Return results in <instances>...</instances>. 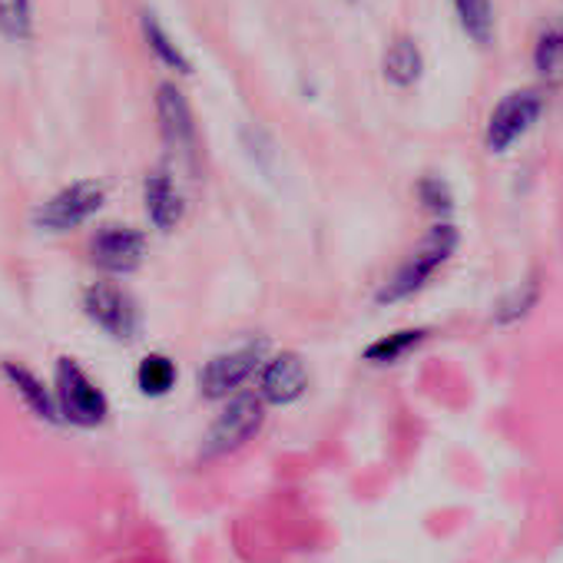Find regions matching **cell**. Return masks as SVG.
<instances>
[{
  "label": "cell",
  "instance_id": "1",
  "mask_svg": "<svg viewBox=\"0 0 563 563\" xmlns=\"http://www.w3.org/2000/svg\"><path fill=\"white\" fill-rule=\"evenodd\" d=\"M461 245V232L448 222V219H438L415 245V252L388 275V282L378 289L375 302L378 306H398V302H408L415 299L428 282L438 275V268L457 252Z\"/></svg>",
  "mask_w": 563,
  "mask_h": 563
},
{
  "label": "cell",
  "instance_id": "2",
  "mask_svg": "<svg viewBox=\"0 0 563 563\" xmlns=\"http://www.w3.org/2000/svg\"><path fill=\"white\" fill-rule=\"evenodd\" d=\"M54 401L64 424L74 428H100L110 418V401L103 388L84 372L77 358H57L54 365Z\"/></svg>",
  "mask_w": 563,
  "mask_h": 563
},
{
  "label": "cell",
  "instance_id": "3",
  "mask_svg": "<svg viewBox=\"0 0 563 563\" xmlns=\"http://www.w3.org/2000/svg\"><path fill=\"white\" fill-rule=\"evenodd\" d=\"M265 421V401L252 391H235L229 395L225 408L216 415V421L206 428L202 444H199V457L202 461H219L235 454L239 448H245Z\"/></svg>",
  "mask_w": 563,
  "mask_h": 563
},
{
  "label": "cell",
  "instance_id": "4",
  "mask_svg": "<svg viewBox=\"0 0 563 563\" xmlns=\"http://www.w3.org/2000/svg\"><path fill=\"white\" fill-rule=\"evenodd\" d=\"M84 316L110 339L117 342H133L140 335V325H143V312H140V302L120 286L113 275H103V278H93L90 286L84 289Z\"/></svg>",
  "mask_w": 563,
  "mask_h": 563
},
{
  "label": "cell",
  "instance_id": "5",
  "mask_svg": "<svg viewBox=\"0 0 563 563\" xmlns=\"http://www.w3.org/2000/svg\"><path fill=\"white\" fill-rule=\"evenodd\" d=\"M103 202H107V186L100 179H77L37 206L34 225L47 235H64L80 229L87 219H93L103 209Z\"/></svg>",
  "mask_w": 563,
  "mask_h": 563
},
{
  "label": "cell",
  "instance_id": "6",
  "mask_svg": "<svg viewBox=\"0 0 563 563\" xmlns=\"http://www.w3.org/2000/svg\"><path fill=\"white\" fill-rule=\"evenodd\" d=\"M543 117V97L540 90H510L507 97H500L487 117V126H484V146L487 153L500 156V153H510Z\"/></svg>",
  "mask_w": 563,
  "mask_h": 563
},
{
  "label": "cell",
  "instance_id": "7",
  "mask_svg": "<svg viewBox=\"0 0 563 563\" xmlns=\"http://www.w3.org/2000/svg\"><path fill=\"white\" fill-rule=\"evenodd\" d=\"M153 103H156V123H159V133H163V143H166L169 156H176L179 163L196 169V163H199V133H196V120H192L186 93L179 90V84L163 80L156 87Z\"/></svg>",
  "mask_w": 563,
  "mask_h": 563
},
{
  "label": "cell",
  "instance_id": "8",
  "mask_svg": "<svg viewBox=\"0 0 563 563\" xmlns=\"http://www.w3.org/2000/svg\"><path fill=\"white\" fill-rule=\"evenodd\" d=\"M262 362H265V342L262 339L245 342V345H239L232 352H222V355L209 358L202 365V372H199V391H202V398L222 401V398L242 391V385L252 375H258Z\"/></svg>",
  "mask_w": 563,
  "mask_h": 563
},
{
  "label": "cell",
  "instance_id": "9",
  "mask_svg": "<svg viewBox=\"0 0 563 563\" xmlns=\"http://www.w3.org/2000/svg\"><path fill=\"white\" fill-rule=\"evenodd\" d=\"M146 232L136 225H103L93 239H90V265L100 275H130L143 265L146 258Z\"/></svg>",
  "mask_w": 563,
  "mask_h": 563
},
{
  "label": "cell",
  "instance_id": "10",
  "mask_svg": "<svg viewBox=\"0 0 563 563\" xmlns=\"http://www.w3.org/2000/svg\"><path fill=\"white\" fill-rule=\"evenodd\" d=\"M309 391V365L296 352H278L258 368V398L272 408L296 405Z\"/></svg>",
  "mask_w": 563,
  "mask_h": 563
},
{
  "label": "cell",
  "instance_id": "11",
  "mask_svg": "<svg viewBox=\"0 0 563 563\" xmlns=\"http://www.w3.org/2000/svg\"><path fill=\"white\" fill-rule=\"evenodd\" d=\"M143 206H146V216L150 222L159 229V232H169L183 222L186 216V196L173 176L169 166H156L146 173V183H143Z\"/></svg>",
  "mask_w": 563,
  "mask_h": 563
},
{
  "label": "cell",
  "instance_id": "12",
  "mask_svg": "<svg viewBox=\"0 0 563 563\" xmlns=\"http://www.w3.org/2000/svg\"><path fill=\"white\" fill-rule=\"evenodd\" d=\"M0 378H4L14 388V395L24 401V408L34 418H41L47 424H64L60 421V411H57V401H54V391L41 382L37 372H31L21 362H0Z\"/></svg>",
  "mask_w": 563,
  "mask_h": 563
},
{
  "label": "cell",
  "instance_id": "13",
  "mask_svg": "<svg viewBox=\"0 0 563 563\" xmlns=\"http://www.w3.org/2000/svg\"><path fill=\"white\" fill-rule=\"evenodd\" d=\"M382 74L395 90H411L424 74V54H421L418 41L408 34H398L382 57Z\"/></svg>",
  "mask_w": 563,
  "mask_h": 563
},
{
  "label": "cell",
  "instance_id": "14",
  "mask_svg": "<svg viewBox=\"0 0 563 563\" xmlns=\"http://www.w3.org/2000/svg\"><path fill=\"white\" fill-rule=\"evenodd\" d=\"M140 34H143V41H146L150 54H153L163 67H169V70H173V74H179V77H189V74H192L189 57H186V54H183V47L169 37L166 24H163L153 11H143V14H140Z\"/></svg>",
  "mask_w": 563,
  "mask_h": 563
},
{
  "label": "cell",
  "instance_id": "15",
  "mask_svg": "<svg viewBox=\"0 0 563 563\" xmlns=\"http://www.w3.org/2000/svg\"><path fill=\"white\" fill-rule=\"evenodd\" d=\"M533 70L543 84H563V18L540 31L533 44Z\"/></svg>",
  "mask_w": 563,
  "mask_h": 563
},
{
  "label": "cell",
  "instance_id": "16",
  "mask_svg": "<svg viewBox=\"0 0 563 563\" xmlns=\"http://www.w3.org/2000/svg\"><path fill=\"white\" fill-rule=\"evenodd\" d=\"M540 299V275L530 272L527 278H520L510 292H504L497 299V309H494V325H514V322H523L530 316V309L537 306Z\"/></svg>",
  "mask_w": 563,
  "mask_h": 563
},
{
  "label": "cell",
  "instance_id": "17",
  "mask_svg": "<svg viewBox=\"0 0 563 563\" xmlns=\"http://www.w3.org/2000/svg\"><path fill=\"white\" fill-rule=\"evenodd\" d=\"M424 342H428V329H398V332H388V335L375 339L362 352V358L372 362V365H395L405 355H411L415 349H421Z\"/></svg>",
  "mask_w": 563,
  "mask_h": 563
},
{
  "label": "cell",
  "instance_id": "18",
  "mask_svg": "<svg viewBox=\"0 0 563 563\" xmlns=\"http://www.w3.org/2000/svg\"><path fill=\"white\" fill-rule=\"evenodd\" d=\"M451 8L467 41H474L477 47H487L494 41V0H451Z\"/></svg>",
  "mask_w": 563,
  "mask_h": 563
},
{
  "label": "cell",
  "instance_id": "19",
  "mask_svg": "<svg viewBox=\"0 0 563 563\" xmlns=\"http://www.w3.org/2000/svg\"><path fill=\"white\" fill-rule=\"evenodd\" d=\"M176 378H179V368L169 355L163 352H150L143 355V362L136 365V388L146 395V398H163L176 388Z\"/></svg>",
  "mask_w": 563,
  "mask_h": 563
},
{
  "label": "cell",
  "instance_id": "20",
  "mask_svg": "<svg viewBox=\"0 0 563 563\" xmlns=\"http://www.w3.org/2000/svg\"><path fill=\"white\" fill-rule=\"evenodd\" d=\"M415 192H418L421 209H424V212H431L434 219H448V216L454 212V192H451L448 179H441V176L428 173V176H421V179H418Z\"/></svg>",
  "mask_w": 563,
  "mask_h": 563
},
{
  "label": "cell",
  "instance_id": "21",
  "mask_svg": "<svg viewBox=\"0 0 563 563\" xmlns=\"http://www.w3.org/2000/svg\"><path fill=\"white\" fill-rule=\"evenodd\" d=\"M0 34L8 41H27L34 34L31 0H0Z\"/></svg>",
  "mask_w": 563,
  "mask_h": 563
},
{
  "label": "cell",
  "instance_id": "22",
  "mask_svg": "<svg viewBox=\"0 0 563 563\" xmlns=\"http://www.w3.org/2000/svg\"><path fill=\"white\" fill-rule=\"evenodd\" d=\"M239 136H242V146H245L249 159H252L262 173H268V169H272V163H275L272 136H268L265 130H255V126H245Z\"/></svg>",
  "mask_w": 563,
  "mask_h": 563
}]
</instances>
